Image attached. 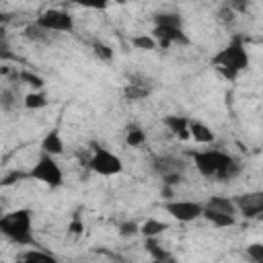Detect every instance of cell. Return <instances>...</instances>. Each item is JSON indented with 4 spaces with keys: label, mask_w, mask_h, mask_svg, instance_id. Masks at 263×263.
Segmentation results:
<instances>
[{
    "label": "cell",
    "mask_w": 263,
    "mask_h": 263,
    "mask_svg": "<svg viewBox=\"0 0 263 263\" xmlns=\"http://www.w3.org/2000/svg\"><path fill=\"white\" fill-rule=\"evenodd\" d=\"M203 218L210 224L218 226V228H228V226H232L236 222V216H228V214H220V212H210V210H203Z\"/></svg>",
    "instance_id": "cell-17"
},
{
    "label": "cell",
    "mask_w": 263,
    "mask_h": 263,
    "mask_svg": "<svg viewBox=\"0 0 263 263\" xmlns=\"http://www.w3.org/2000/svg\"><path fill=\"white\" fill-rule=\"evenodd\" d=\"M18 80H23L25 84L33 86V90H41L43 88V78L39 74H33V72H21L18 74Z\"/></svg>",
    "instance_id": "cell-24"
},
{
    "label": "cell",
    "mask_w": 263,
    "mask_h": 263,
    "mask_svg": "<svg viewBox=\"0 0 263 263\" xmlns=\"http://www.w3.org/2000/svg\"><path fill=\"white\" fill-rule=\"evenodd\" d=\"M74 2L84 8H92V10H105L109 4V0H74Z\"/></svg>",
    "instance_id": "cell-28"
},
{
    "label": "cell",
    "mask_w": 263,
    "mask_h": 263,
    "mask_svg": "<svg viewBox=\"0 0 263 263\" xmlns=\"http://www.w3.org/2000/svg\"><path fill=\"white\" fill-rule=\"evenodd\" d=\"M247 255L257 261V263H263V242H253L247 247Z\"/></svg>",
    "instance_id": "cell-27"
},
{
    "label": "cell",
    "mask_w": 263,
    "mask_h": 263,
    "mask_svg": "<svg viewBox=\"0 0 263 263\" xmlns=\"http://www.w3.org/2000/svg\"><path fill=\"white\" fill-rule=\"evenodd\" d=\"M146 251L156 261H173V257L168 255V251L164 247H160V242L156 240V236H146Z\"/></svg>",
    "instance_id": "cell-18"
},
{
    "label": "cell",
    "mask_w": 263,
    "mask_h": 263,
    "mask_svg": "<svg viewBox=\"0 0 263 263\" xmlns=\"http://www.w3.org/2000/svg\"><path fill=\"white\" fill-rule=\"evenodd\" d=\"M132 45H134L136 49L152 51V49H156L158 41H156V39H154L152 35H136V37H132Z\"/></svg>",
    "instance_id": "cell-22"
},
{
    "label": "cell",
    "mask_w": 263,
    "mask_h": 263,
    "mask_svg": "<svg viewBox=\"0 0 263 263\" xmlns=\"http://www.w3.org/2000/svg\"><path fill=\"white\" fill-rule=\"evenodd\" d=\"M27 177H29V173L12 171V173H8V175L2 179V185H12V183H18V181H23V179H27Z\"/></svg>",
    "instance_id": "cell-29"
},
{
    "label": "cell",
    "mask_w": 263,
    "mask_h": 263,
    "mask_svg": "<svg viewBox=\"0 0 263 263\" xmlns=\"http://www.w3.org/2000/svg\"><path fill=\"white\" fill-rule=\"evenodd\" d=\"M144 142H146V134H144V129L140 125L132 123V125L125 127V144L127 146L136 148V146H142Z\"/></svg>",
    "instance_id": "cell-19"
},
{
    "label": "cell",
    "mask_w": 263,
    "mask_h": 263,
    "mask_svg": "<svg viewBox=\"0 0 263 263\" xmlns=\"http://www.w3.org/2000/svg\"><path fill=\"white\" fill-rule=\"evenodd\" d=\"M0 232L23 247H35V238H33V222H31V210L21 208L14 212H8L0 218Z\"/></svg>",
    "instance_id": "cell-3"
},
{
    "label": "cell",
    "mask_w": 263,
    "mask_h": 263,
    "mask_svg": "<svg viewBox=\"0 0 263 263\" xmlns=\"http://www.w3.org/2000/svg\"><path fill=\"white\" fill-rule=\"evenodd\" d=\"M189 132H191V138L199 144H210L214 140V132L201 121H189Z\"/></svg>",
    "instance_id": "cell-16"
},
{
    "label": "cell",
    "mask_w": 263,
    "mask_h": 263,
    "mask_svg": "<svg viewBox=\"0 0 263 263\" xmlns=\"http://www.w3.org/2000/svg\"><path fill=\"white\" fill-rule=\"evenodd\" d=\"M45 105H47V97H45L43 90H33L25 97V107L27 109H41Z\"/></svg>",
    "instance_id": "cell-21"
},
{
    "label": "cell",
    "mask_w": 263,
    "mask_h": 263,
    "mask_svg": "<svg viewBox=\"0 0 263 263\" xmlns=\"http://www.w3.org/2000/svg\"><path fill=\"white\" fill-rule=\"evenodd\" d=\"M23 37L29 39V41H33V43H49L53 39V31H47L45 27H41L35 21V23H31V25H27L23 29Z\"/></svg>",
    "instance_id": "cell-14"
},
{
    "label": "cell",
    "mask_w": 263,
    "mask_h": 263,
    "mask_svg": "<svg viewBox=\"0 0 263 263\" xmlns=\"http://www.w3.org/2000/svg\"><path fill=\"white\" fill-rule=\"evenodd\" d=\"M70 230H72L74 234H78V232L82 230V222H78V220H74V222L70 224Z\"/></svg>",
    "instance_id": "cell-33"
},
{
    "label": "cell",
    "mask_w": 263,
    "mask_h": 263,
    "mask_svg": "<svg viewBox=\"0 0 263 263\" xmlns=\"http://www.w3.org/2000/svg\"><path fill=\"white\" fill-rule=\"evenodd\" d=\"M251 64L249 51L245 47V41L240 37L230 39L228 45H224L214 58H212V66L228 80H234L242 70H247Z\"/></svg>",
    "instance_id": "cell-2"
},
{
    "label": "cell",
    "mask_w": 263,
    "mask_h": 263,
    "mask_svg": "<svg viewBox=\"0 0 263 263\" xmlns=\"http://www.w3.org/2000/svg\"><path fill=\"white\" fill-rule=\"evenodd\" d=\"M41 152L45 154H51V156H58L64 152V140L60 136L58 129H51L43 140H41Z\"/></svg>",
    "instance_id": "cell-15"
},
{
    "label": "cell",
    "mask_w": 263,
    "mask_h": 263,
    "mask_svg": "<svg viewBox=\"0 0 263 263\" xmlns=\"http://www.w3.org/2000/svg\"><path fill=\"white\" fill-rule=\"evenodd\" d=\"M88 168L97 175H103V177H113V175H119L123 171V162L117 154H113L111 150L103 148V146H95L92 148V154L88 158Z\"/></svg>",
    "instance_id": "cell-5"
},
{
    "label": "cell",
    "mask_w": 263,
    "mask_h": 263,
    "mask_svg": "<svg viewBox=\"0 0 263 263\" xmlns=\"http://www.w3.org/2000/svg\"><path fill=\"white\" fill-rule=\"evenodd\" d=\"M152 88H154L152 78H148L144 74H132L127 84H125V88H123V92H125L127 101H142L152 92Z\"/></svg>",
    "instance_id": "cell-11"
},
{
    "label": "cell",
    "mask_w": 263,
    "mask_h": 263,
    "mask_svg": "<svg viewBox=\"0 0 263 263\" xmlns=\"http://www.w3.org/2000/svg\"><path fill=\"white\" fill-rule=\"evenodd\" d=\"M168 228V224H164V222H160V220H154V218H150V220H146L142 226H140V232L144 234V236H158L160 232H164Z\"/></svg>",
    "instance_id": "cell-20"
},
{
    "label": "cell",
    "mask_w": 263,
    "mask_h": 263,
    "mask_svg": "<svg viewBox=\"0 0 263 263\" xmlns=\"http://www.w3.org/2000/svg\"><path fill=\"white\" fill-rule=\"evenodd\" d=\"M203 210H210V212H220V214H228V216H236V203L228 197H222V195H214L210 197L205 203H203Z\"/></svg>",
    "instance_id": "cell-13"
},
{
    "label": "cell",
    "mask_w": 263,
    "mask_h": 263,
    "mask_svg": "<svg viewBox=\"0 0 263 263\" xmlns=\"http://www.w3.org/2000/svg\"><path fill=\"white\" fill-rule=\"evenodd\" d=\"M140 232V226L136 224V222H123L121 226H119V234L121 236H134V234H138Z\"/></svg>",
    "instance_id": "cell-30"
},
{
    "label": "cell",
    "mask_w": 263,
    "mask_h": 263,
    "mask_svg": "<svg viewBox=\"0 0 263 263\" xmlns=\"http://www.w3.org/2000/svg\"><path fill=\"white\" fill-rule=\"evenodd\" d=\"M29 177L47 187H60L64 183V173H62L60 164L53 160L51 154H45V152L39 156L37 164L29 171Z\"/></svg>",
    "instance_id": "cell-6"
},
{
    "label": "cell",
    "mask_w": 263,
    "mask_h": 263,
    "mask_svg": "<svg viewBox=\"0 0 263 263\" xmlns=\"http://www.w3.org/2000/svg\"><path fill=\"white\" fill-rule=\"evenodd\" d=\"M228 6L238 10V12H245L247 10V0H228Z\"/></svg>",
    "instance_id": "cell-32"
},
{
    "label": "cell",
    "mask_w": 263,
    "mask_h": 263,
    "mask_svg": "<svg viewBox=\"0 0 263 263\" xmlns=\"http://www.w3.org/2000/svg\"><path fill=\"white\" fill-rule=\"evenodd\" d=\"M154 25H173V27H183L181 16L177 12H158L154 14Z\"/></svg>",
    "instance_id": "cell-23"
},
{
    "label": "cell",
    "mask_w": 263,
    "mask_h": 263,
    "mask_svg": "<svg viewBox=\"0 0 263 263\" xmlns=\"http://www.w3.org/2000/svg\"><path fill=\"white\" fill-rule=\"evenodd\" d=\"M234 203L245 218H263V189L242 193L234 199Z\"/></svg>",
    "instance_id": "cell-9"
},
{
    "label": "cell",
    "mask_w": 263,
    "mask_h": 263,
    "mask_svg": "<svg viewBox=\"0 0 263 263\" xmlns=\"http://www.w3.org/2000/svg\"><path fill=\"white\" fill-rule=\"evenodd\" d=\"M152 37L158 41L160 47H168L173 43L189 45V37L183 33V27H173V25H154Z\"/></svg>",
    "instance_id": "cell-10"
},
{
    "label": "cell",
    "mask_w": 263,
    "mask_h": 263,
    "mask_svg": "<svg viewBox=\"0 0 263 263\" xmlns=\"http://www.w3.org/2000/svg\"><path fill=\"white\" fill-rule=\"evenodd\" d=\"M152 171L162 179L164 185H179L185 181L187 164L183 158L173 154H160L152 158Z\"/></svg>",
    "instance_id": "cell-4"
},
{
    "label": "cell",
    "mask_w": 263,
    "mask_h": 263,
    "mask_svg": "<svg viewBox=\"0 0 263 263\" xmlns=\"http://www.w3.org/2000/svg\"><path fill=\"white\" fill-rule=\"evenodd\" d=\"M92 51H95V55H97L99 60H111V58H113V49H111L109 45L101 43V41H95V43H92Z\"/></svg>",
    "instance_id": "cell-26"
},
{
    "label": "cell",
    "mask_w": 263,
    "mask_h": 263,
    "mask_svg": "<svg viewBox=\"0 0 263 263\" xmlns=\"http://www.w3.org/2000/svg\"><path fill=\"white\" fill-rule=\"evenodd\" d=\"M193 164L201 177L218 179V181H230L240 175L242 164L238 158L222 152V150H201L193 152Z\"/></svg>",
    "instance_id": "cell-1"
},
{
    "label": "cell",
    "mask_w": 263,
    "mask_h": 263,
    "mask_svg": "<svg viewBox=\"0 0 263 263\" xmlns=\"http://www.w3.org/2000/svg\"><path fill=\"white\" fill-rule=\"evenodd\" d=\"M162 121L168 127V132L175 134L177 138L187 140L191 136V132H189V119L187 117H183V115H166Z\"/></svg>",
    "instance_id": "cell-12"
},
{
    "label": "cell",
    "mask_w": 263,
    "mask_h": 263,
    "mask_svg": "<svg viewBox=\"0 0 263 263\" xmlns=\"http://www.w3.org/2000/svg\"><path fill=\"white\" fill-rule=\"evenodd\" d=\"M37 23L41 27H45L47 31H53V33H70L74 29V18L70 12L66 10H60V8H49V10H43L39 16H37Z\"/></svg>",
    "instance_id": "cell-7"
},
{
    "label": "cell",
    "mask_w": 263,
    "mask_h": 263,
    "mask_svg": "<svg viewBox=\"0 0 263 263\" xmlns=\"http://www.w3.org/2000/svg\"><path fill=\"white\" fill-rule=\"evenodd\" d=\"M166 214H171L179 222H193L199 216H203V203L199 201H189V199H175L164 203Z\"/></svg>",
    "instance_id": "cell-8"
},
{
    "label": "cell",
    "mask_w": 263,
    "mask_h": 263,
    "mask_svg": "<svg viewBox=\"0 0 263 263\" xmlns=\"http://www.w3.org/2000/svg\"><path fill=\"white\" fill-rule=\"evenodd\" d=\"M23 261H53V255L45 253V251H37V249H31L27 253L21 255Z\"/></svg>",
    "instance_id": "cell-25"
},
{
    "label": "cell",
    "mask_w": 263,
    "mask_h": 263,
    "mask_svg": "<svg viewBox=\"0 0 263 263\" xmlns=\"http://www.w3.org/2000/svg\"><path fill=\"white\" fill-rule=\"evenodd\" d=\"M12 103H14V95H12V90L4 88V90H2V109L8 111V109L12 107Z\"/></svg>",
    "instance_id": "cell-31"
}]
</instances>
